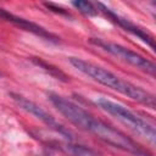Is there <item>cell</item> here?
<instances>
[{"label":"cell","mask_w":156,"mask_h":156,"mask_svg":"<svg viewBox=\"0 0 156 156\" xmlns=\"http://www.w3.org/2000/svg\"><path fill=\"white\" fill-rule=\"evenodd\" d=\"M68 60L76 69L84 73L85 76L90 77L95 82H98L112 90H116V91L130 98L132 100H135V101L150 107L151 110L155 108V106H156L155 96L151 93L144 90L143 88H140L126 79H122L121 77L116 76L111 71H108L104 67H100L93 62L85 61L79 57H69Z\"/></svg>","instance_id":"obj_1"},{"label":"cell","mask_w":156,"mask_h":156,"mask_svg":"<svg viewBox=\"0 0 156 156\" xmlns=\"http://www.w3.org/2000/svg\"><path fill=\"white\" fill-rule=\"evenodd\" d=\"M94 102L101 110H104L105 112H107L108 115L115 117L117 121H119L122 124L128 127L132 132H134L139 136L146 139L150 144H152V145L155 144L156 133H155V127L151 123H149L144 118L139 117L133 111L124 107L123 105L111 101L106 98H98L94 100Z\"/></svg>","instance_id":"obj_2"},{"label":"cell","mask_w":156,"mask_h":156,"mask_svg":"<svg viewBox=\"0 0 156 156\" xmlns=\"http://www.w3.org/2000/svg\"><path fill=\"white\" fill-rule=\"evenodd\" d=\"M90 44L100 48L101 50L123 60L124 62L136 67L138 69L143 71V72H146L149 74H151L152 77L155 76V71H156V67L154 65V62H151L150 60L145 58L144 56L119 45V44H116V43H111V41H107V40H104V39H100V38H90L89 39Z\"/></svg>","instance_id":"obj_3"},{"label":"cell","mask_w":156,"mask_h":156,"mask_svg":"<svg viewBox=\"0 0 156 156\" xmlns=\"http://www.w3.org/2000/svg\"><path fill=\"white\" fill-rule=\"evenodd\" d=\"M10 96L17 104V106L21 107L23 111H26L29 115L34 116L35 118H38L39 121H41L44 124H46L49 128L54 129L55 132H57L58 134H61L62 136H65L66 139L73 140V133L69 129H67L65 126H62L58 121H56L55 117H52L41 106H39L34 101L29 100L28 98H26V96H23L21 94H17V93H10Z\"/></svg>","instance_id":"obj_4"},{"label":"cell","mask_w":156,"mask_h":156,"mask_svg":"<svg viewBox=\"0 0 156 156\" xmlns=\"http://www.w3.org/2000/svg\"><path fill=\"white\" fill-rule=\"evenodd\" d=\"M95 6H96L98 11L102 12V13L107 17V20H110V21H111V22H113L115 24L119 26V27H121V28H123L126 32H129L130 34L135 35L136 38H139L140 40H143L144 43H146V44H147L152 50H155L154 38H152V35H151V34H149L145 29H143L141 27H139V26H136L135 23L130 22L129 20H127V18H124V17L118 16V15H117V13H115L111 9H108L107 6H105V5H104V4H101V2L95 4Z\"/></svg>","instance_id":"obj_5"},{"label":"cell","mask_w":156,"mask_h":156,"mask_svg":"<svg viewBox=\"0 0 156 156\" xmlns=\"http://www.w3.org/2000/svg\"><path fill=\"white\" fill-rule=\"evenodd\" d=\"M0 18L6 21V22L12 23L13 26H16V27H18V28H21V29H23L26 32L33 33V34H35V35L45 39V40H49V41H52V43H58L60 41L58 38L55 34H52L51 32L46 30L41 26H39V24H37L34 22H30V21H28L26 18L18 17V16H16V15H13V13L1 9V7H0Z\"/></svg>","instance_id":"obj_6"},{"label":"cell","mask_w":156,"mask_h":156,"mask_svg":"<svg viewBox=\"0 0 156 156\" xmlns=\"http://www.w3.org/2000/svg\"><path fill=\"white\" fill-rule=\"evenodd\" d=\"M72 5L83 15L93 17V16H98L99 11L95 6V4L90 2V1H84V0H78V1H72Z\"/></svg>","instance_id":"obj_7"},{"label":"cell","mask_w":156,"mask_h":156,"mask_svg":"<svg viewBox=\"0 0 156 156\" xmlns=\"http://www.w3.org/2000/svg\"><path fill=\"white\" fill-rule=\"evenodd\" d=\"M66 149L68 152L73 154L74 156H96L90 149L83 146V145H72V144H68L66 145Z\"/></svg>","instance_id":"obj_8"},{"label":"cell","mask_w":156,"mask_h":156,"mask_svg":"<svg viewBox=\"0 0 156 156\" xmlns=\"http://www.w3.org/2000/svg\"><path fill=\"white\" fill-rule=\"evenodd\" d=\"M50 11H52V12H56V13H58V15H65V16H67V17H69L71 15L66 11V10H63L62 7H57L55 4H51V2H45L44 4Z\"/></svg>","instance_id":"obj_9"},{"label":"cell","mask_w":156,"mask_h":156,"mask_svg":"<svg viewBox=\"0 0 156 156\" xmlns=\"http://www.w3.org/2000/svg\"><path fill=\"white\" fill-rule=\"evenodd\" d=\"M0 77H1V73H0Z\"/></svg>","instance_id":"obj_10"}]
</instances>
